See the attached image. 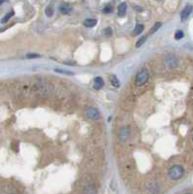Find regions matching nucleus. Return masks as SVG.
<instances>
[{"label":"nucleus","mask_w":193,"mask_h":194,"mask_svg":"<svg viewBox=\"0 0 193 194\" xmlns=\"http://www.w3.org/2000/svg\"><path fill=\"white\" fill-rule=\"evenodd\" d=\"M104 87V81L102 78H100V77H97L94 79V84H93V87L95 89H100V88H102Z\"/></svg>","instance_id":"7"},{"label":"nucleus","mask_w":193,"mask_h":194,"mask_svg":"<svg viewBox=\"0 0 193 194\" xmlns=\"http://www.w3.org/2000/svg\"><path fill=\"white\" fill-rule=\"evenodd\" d=\"M192 9L193 7L191 5H186L185 7V9L182 10V12L180 14V18H181V22H185V20H186L189 17V15L191 14L192 12Z\"/></svg>","instance_id":"5"},{"label":"nucleus","mask_w":193,"mask_h":194,"mask_svg":"<svg viewBox=\"0 0 193 194\" xmlns=\"http://www.w3.org/2000/svg\"><path fill=\"white\" fill-rule=\"evenodd\" d=\"M129 136H130V129H129V127H123V128L120 129L118 137H119V139L121 141L125 142L129 138Z\"/></svg>","instance_id":"6"},{"label":"nucleus","mask_w":193,"mask_h":194,"mask_svg":"<svg viewBox=\"0 0 193 194\" xmlns=\"http://www.w3.org/2000/svg\"><path fill=\"white\" fill-rule=\"evenodd\" d=\"M86 114L88 118H92L93 120H98L100 118V114L98 110H96L95 108H88L86 111Z\"/></svg>","instance_id":"4"},{"label":"nucleus","mask_w":193,"mask_h":194,"mask_svg":"<svg viewBox=\"0 0 193 194\" xmlns=\"http://www.w3.org/2000/svg\"><path fill=\"white\" fill-rule=\"evenodd\" d=\"M105 34L108 35V36H111V35H112V29H111L110 27H108V28L105 29Z\"/></svg>","instance_id":"22"},{"label":"nucleus","mask_w":193,"mask_h":194,"mask_svg":"<svg viewBox=\"0 0 193 194\" xmlns=\"http://www.w3.org/2000/svg\"><path fill=\"white\" fill-rule=\"evenodd\" d=\"M184 36H185V34H184V32L181 31V30H178V31H176V33H175V39L176 40H180L181 38H184Z\"/></svg>","instance_id":"17"},{"label":"nucleus","mask_w":193,"mask_h":194,"mask_svg":"<svg viewBox=\"0 0 193 194\" xmlns=\"http://www.w3.org/2000/svg\"><path fill=\"white\" fill-rule=\"evenodd\" d=\"M97 24V20L94 18H87L84 22V25L86 27H94Z\"/></svg>","instance_id":"9"},{"label":"nucleus","mask_w":193,"mask_h":194,"mask_svg":"<svg viewBox=\"0 0 193 194\" xmlns=\"http://www.w3.org/2000/svg\"><path fill=\"white\" fill-rule=\"evenodd\" d=\"M185 170L180 165H174L169 170V178L173 181H178L184 176Z\"/></svg>","instance_id":"1"},{"label":"nucleus","mask_w":193,"mask_h":194,"mask_svg":"<svg viewBox=\"0 0 193 194\" xmlns=\"http://www.w3.org/2000/svg\"><path fill=\"white\" fill-rule=\"evenodd\" d=\"M161 25H162V24L161 23H156L154 26H152L151 28H150V30H149V34H154V33H155L157 30L161 27Z\"/></svg>","instance_id":"14"},{"label":"nucleus","mask_w":193,"mask_h":194,"mask_svg":"<svg viewBox=\"0 0 193 194\" xmlns=\"http://www.w3.org/2000/svg\"><path fill=\"white\" fill-rule=\"evenodd\" d=\"M110 81H111L112 86H114V87H119V81L117 80L116 75L110 76Z\"/></svg>","instance_id":"11"},{"label":"nucleus","mask_w":193,"mask_h":194,"mask_svg":"<svg viewBox=\"0 0 193 194\" xmlns=\"http://www.w3.org/2000/svg\"><path fill=\"white\" fill-rule=\"evenodd\" d=\"M60 11H61L63 14H69L71 11H72V8L67 4H64V5H62L61 7H60Z\"/></svg>","instance_id":"12"},{"label":"nucleus","mask_w":193,"mask_h":194,"mask_svg":"<svg viewBox=\"0 0 193 194\" xmlns=\"http://www.w3.org/2000/svg\"><path fill=\"white\" fill-rule=\"evenodd\" d=\"M104 13H111L112 12V6L111 5H107L104 9H103Z\"/></svg>","instance_id":"21"},{"label":"nucleus","mask_w":193,"mask_h":194,"mask_svg":"<svg viewBox=\"0 0 193 194\" xmlns=\"http://www.w3.org/2000/svg\"><path fill=\"white\" fill-rule=\"evenodd\" d=\"M55 72L62 73V74H67V75H73V73H71L70 71H64V70H61V69H55Z\"/></svg>","instance_id":"19"},{"label":"nucleus","mask_w":193,"mask_h":194,"mask_svg":"<svg viewBox=\"0 0 193 194\" xmlns=\"http://www.w3.org/2000/svg\"><path fill=\"white\" fill-rule=\"evenodd\" d=\"M147 38H148V36H143L142 37L138 42L136 43V48H140V47H142V45H143L146 41H147Z\"/></svg>","instance_id":"16"},{"label":"nucleus","mask_w":193,"mask_h":194,"mask_svg":"<svg viewBox=\"0 0 193 194\" xmlns=\"http://www.w3.org/2000/svg\"><path fill=\"white\" fill-rule=\"evenodd\" d=\"M85 193L86 194H95V188L93 185H89L86 187L85 189Z\"/></svg>","instance_id":"13"},{"label":"nucleus","mask_w":193,"mask_h":194,"mask_svg":"<svg viewBox=\"0 0 193 194\" xmlns=\"http://www.w3.org/2000/svg\"><path fill=\"white\" fill-rule=\"evenodd\" d=\"M126 10H127V6H126V3H121L119 6H118V10H117V14L119 17H124L126 15Z\"/></svg>","instance_id":"8"},{"label":"nucleus","mask_w":193,"mask_h":194,"mask_svg":"<svg viewBox=\"0 0 193 194\" xmlns=\"http://www.w3.org/2000/svg\"><path fill=\"white\" fill-rule=\"evenodd\" d=\"M26 57L27 58H37V57H40V55H38V54H28V55H26Z\"/></svg>","instance_id":"20"},{"label":"nucleus","mask_w":193,"mask_h":194,"mask_svg":"<svg viewBox=\"0 0 193 194\" xmlns=\"http://www.w3.org/2000/svg\"><path fill=\"white\" fill-rule=\"evenodd\" d=\"M164 62H165L166 66H168L169 68H175L179 64V59L174 55H169L165 58Z\"/></svg>","instance_id":"3"},{"label":"nucleus","mask_w":193,"mask_h":194,"mask_svg":"<svg viewBox=\"0 0 193 194\" xmlns=\"http://www.w3.org/2000/svg\"><path fill=\"white\" fill-rule=\"evenodd\" d=\"M15 15V13H14V11H11V12H10V13H8L3 18H2V20H1V23L2 24H6L7 22H8V20L10 19V18H11L13 16Z\"/></svg>","instance_id":"15"},{"label":"nucleus","mask_w":193,"mask_h":194,"mask_svg":"<svg viewBox=\"0 0 193 194\" xmlns=\"http://www.w3.org/2000/svg\"><path fill=\"white\" fill-rule=\"evenodd\" d=\"M4 1H5V0H0V4H2V3H3Z\"/></svg>","instance_id":"23"},{"label":"nucleus","mask_w":193,"mask_h":194,"mask_svg":"<svg viewBox=\"0 0 193 194\" xmlns=\"http://www.w3.org/2000/svg\"><path fill=\"white\" fill-rule=\"evenodd\" d=\"M149 72L147 70H142L140 71V72L137 74L136 76V85L138 87H142V86H144L147 81H149Z\"/></svg>","instance_id":"2"},{"label":"nucleus","mask_w":193,"mask_h":194,"mask_svg":"<svg viewBox=\"0 0 193 194\" xmlns=\"http://www.w3.org/2000/svg\"><path fill=\"white\" fill-rule=\"evenodd\" d=\"M144 30V25L143 24H137L133 30V32H132V35L133 36H136V35H139L140 33L143 32Z\"/></svg>","instance_id":"10"},{"label":"nucleus","mask_w":193,"mask_h":194,"mask_svg":"<svg viewBox=\"0 0 193 194\" xmlns=\"http://www.w3.org/2000/svg\"><path fill=\"white\" fill-rule=\"evenodd\" d=\"M45 13H46V15H47V17H52L53 15H54V10H53V8L52 7H47L46 8V10H45Z\"/></svg>","instance_id":"18"}]
</instances>
